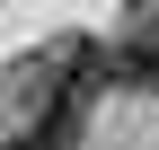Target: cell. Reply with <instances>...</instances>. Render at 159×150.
Listing matches in <instances>:
<instances>
[{"mask_svg":"<svg viewBox=\"0 0 159 150\" xmlns=\"http://www.w3.org/2000/svg\"><path fill=\"white\" fill-rule=\"evenodd\" d=\"M80 115H89V97H71V88H53L44 106H35L27 124H18L0 150H80Z\"/></svg>","mask_w":159,"mask_h":150,"instance_id":"cell-1","label":"cell"}]
</instances>
